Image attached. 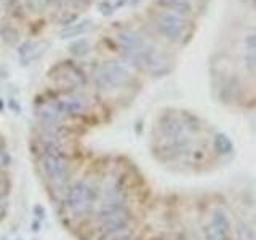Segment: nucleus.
<instances>
[{
    "label": "nucleus",
    "instance_id": "obj_1",
    "mask_svg": "<svg viewBox=\"0 0 256 240\" xmlns=\"http://www.w3.org/2000/svg\"><path fill=\"white\" fill-rule=\"evenodd\" d=\"M98 222L108 236H117L124 232L130 222V212L125 205L124 192L118 186H109L106 197L98 213Z\"/></svg>",
    "mask_w": 256,
    "mask_h": 240
},
{
    "label": "nucleus",
    "instance_id": "obj_2",
    "mask_svg": "<svg viewBox=\"0 0 256 240\" xmlns=\"http://www.w3.org/2000/svg\"><path fill=\"white\" fill-rule=\"evenodd\" d=\"M42 170L53 186H64L69 181L70 165L68 157L64 156L62 149L44 148L42 160H40Z\"/></svg>",
    "mask_w": 256,
    "mask_h": 240
},
{
    "label": "nucleus",
    "instance_id": "obj_3",
    "mask_svg": "<svg viewBox=\"0 0 256 240\" xmlns=\"http://www.w3.org/2000/svg\"><path fill=\"white\" fill-rule=\"evenodd\" d=\"M96 198V189L88 180H80L66 196V208L72 216H85L92 212Z\"/></svg>",
    "mask_w": 256,
    "mask_h": 240
},
{
    "label": "nucleus",
    "instance_id": "obj_4",
    "mask_svg": "<svg viewBox=\"0 0 256 240\" xmlns=\"http://www.w3.org/2000/svg\"><path fill=\"white\" fill-rule=\"evenodd\" d=\"M130 80V72L118 61H104L94 70L96 86L101 90H116Z\"/></svg>",
    "mask_w": 256,
    "mask_h": 240
},
{
    "label": "nucleus",
    "instance_id": "obj_5",
    "mask_svg": "<svg viewBox=\"0 0 256 240\" xmlns=\"http://www.w3.org/2000/svg\"><path fill=\"white\" fill-rule=\"evenodd\" d=\"M156 26L158 32L165 38L172 40V42H180V40L186 36L188 22L184 20L182 14L173 13V12H160L156 18Z\"/></svg>",
    "mask_w": 256,
    "mask_h": 240
},
{
    "label": "nucleus",
    "instance_id": "obj_6",
    "mask_svg": "<svg viewBox=\"0 0 256 240\" xmlns=\"http://www.w3.org/2000/svg\"><path fill=\"white\" fill-rule=\"evenodd\" d=\"M53 70H58V74L54 72H50L52 78H54L56 82H64L68 86L77 88L80 85L86 84V77L84 74V70L80 69L77 64L74 62H61L56 64L53 68Z\"/></svg>",
    "mask_w": 256,
    "mask_h": 240
},
{
    "label": "nucleus",
    "instance_id": "obj_7",
    "mask_svg": "<svg viewBox=\"0 0 256 240\" xmlns=\"http://www.w3.org/2000/svg\"><path fill=\"white\" fill-rule=\"evenodd\" d=\"M53 102L62 118L82 116L86 110V101L77 94H64L53 100Z\"/></svg>",
    "mask_w": 256,
    "mask_h": 240
},
{
    "label": "nucleus",
    "instance_id": "obj_8",
    "mask_svg": "<svg viewBox=\"0 0 256 240\" xmlns=\"http://www.w3.org/2000/svg\"><path fill=\"white\" fill-rule=\"evenodd\" d=\"M230 224L226 218V214L222 212H216L213 216V222L208 232H210V238L212 240H226L229 236V229Z\"/></svg>",
    "mask_w": 256,
    "mask_h": 240
},
{
    "label": "nucleus",
    "instance_id": "obj_9",
    "mask_svg": "<svg viewBox=\"0 0 256 240\" xmlns=\"http://www.w3.org/2000/svg\"><path fill=\"white\" fill-rule=\"evenodd\" d=\"M46 46H48V44H45V42H26L20 46L18 53L26 61H32V60L38 58V56L45 52Z\"/></svg>",
    "mask_w": 256,
    "mask_h": 240
},
{
    "label": "nucleus",
    "instance_id": "obj_10",
    "mask_svg": "<svg viewBox=\"0 0 256 240\" xmlns=\"http://www.w3.org/2000/svg\"><path fill=\"white\" fill-rule=\"evenodd\" d=\"M245 64L248 70L256 74V32L250 34L245 40Z\"/></svg>",
    "mask_w": 256,
    "mask_h": 240
},
{
    "label": "nucleus",
    "instance_id": "obj_11",
    "mask_svg": "<svg viewBox=\"0 0 256 240\" xmlns=\"http://www.w3.org/2000/svg\"><path fill=\"white\" fill-rule=\"evenodd\" d=\"M166 12H173L178 14H188L190 12V4L189 0H158L157 2Z\"/></svg>",
    "mask_w": 256,
    "mask_h": 240
},
{
    "label": "nucleus",
    "instance_id": "obj_12",
    "mask_svg": "<svg viewBox=\"0 0 256 240\" xmlns=\"http://www.w3.org/2000/svg\"><path fill=\"white\" fill-rule=\"evenodd\" d=\"M92 28V21L90 20H85V21H78V22H72L68 29L62 30V37L68 38V37H76L86 32L88 29Z\"/></svg>",
    "mask_w": 256,
    "mask_h": 240
},
{
    "label": "nucleus",
    "instance_id": "obj_13",
    "mask_svg": "<svg viewBox=\"0 0 256 240\" xmlns=\"http://www.w3.org/2000/svg\"><path fill=\"white\" fill-rule=\"evenodd\" d=\"M214 146H216V149H218V152H221V154H229V152L232 150V141L228 138L226 134H216Z\"/></svg>",
    "mask_w": 256,
    "mask_h": 240
},
{
    "label": "nucleus",
    "instance_id": "obj_14",
    "mask_svg": "<svg viewBox=\"0 0 256 240\" xmlns=\"http://www.w3.org/2000/svg\"><path fill=\"white\" fill-rule=\"evenodd\" d=\"M0 36H2V38L5 40L6 44H10V45L16 44V42H18V38H20L18 30H16L13 26H8V24L0 29Z\"/></svg>",
    "mask_w": 256,
    "mask_h": 240
},
{
    "label": "nucleus",
    "instance_id": "obj_15",
    "mask_svg": "<svg viewBox=\"0 0 256 240\" xmlns=\"http://www.w3.org/2000/svg\"><path fill=\"white\" fill-rule=\"evenodd\" d=\"M88 50H90V44H88V40H77V42H74L69 46V52L74 56H84L88 53Z\"/></svg>",
    "mask_w": 256,
    "mask_h": 240
},
{
    "label": "nucleus",
    "instance_id": "obj_16",
    "mask_svg": "<svg viewBox=\"0 0 256 240\" xmlns=\"http://www.w3.org/2000/svg\"><path fill=\"white\" fill-rule=\"evenodd\" d=\"M50 2H52V0H26L28 6L30 8L32 12H42Z\"/></svg>",
    "mask_w": 256,
    "mask_h": 240
},
{
    "label": "nucleus",
    "instance_id": "obj_17",
    "mask_svg": "<svg viewBox=\"0 0 256 240\" xmlns=\"http://www.w3.org/2000/svg\"><path fill=\"white\" fill-rule=\"evenodd\" d=\"M8 164H10V156L5 150V142L0 140V168H5Z\"/></svg>",
    "mask_w": 256,
    "mask_h": 240
},
{
    "label": "nucleus",
    "instance_id": "obj_18",
    "mask_svg": "<svg viewBox=\"0 0 256 240\" xmlns=\"http://www.w3.org/2000/svg\"><path fill=\"white\" fill-rule=\"evenodd\" d=\"M68 4L74 5V6H86L90 4V0H66Z\"/></svg>",
    "mask_w": 256,
    "mask_h": 240
},
{
    "label": "nucleus",
    "instance_id": "obj_19",
    "mask_svg": "<svg viewBox=\"0 0 256 240\" xmlns=\"http://www.w3.org/2000/svg\"><path fill=\"white\" fill-rule=\"evenodd\" d=\"M4 212H5V194L0 189V218H2Z\"/></svg>",
    "mask_w": 256,
    "mask_h": 240
},
{
    "label": "nucleus",
    "instance_id": "obj_20",
    "mask_svg": "<svg viewBox=\"0 0 256 240\" xmlns=\"http://www.w3.org/2000/svg\"><path fill=\"white\" fill-rule=\"evenodd\" d=\"M2 176H4V168H0V180H2Z\"/></svg>",
    "mask_w": 256,
    "mask_h": 240
},
{
    "label": "nucleus",
    "instance_id": "obj_21",
    "mask_svg": "<svg viewBox=\"0 0 256 240\" xmlns=\"http://www.w3.org/2000/svg\"><path fill=\"white\" fill-rule=\"evenodd\" d=\"M253 4H254V6H256V0H253Z\"/></svg>",
    "mask_w": 256,
    "mask_h": 240
},
{
    "label": "nucleus",
    "instance_id": "obj_22",
    "mask_svg": "<svg viewBox=\"0 0 256 240\" xmlns=\"http://www.w3.org/2000/svg\"><path fill=\"white\" fill-rule=\"evenodd\" d=\"M120 240H126V238H120Z\"/></svg>",
    "mask_w": 256,
    "mask_h": 240
}]
</instances>
